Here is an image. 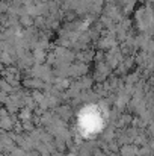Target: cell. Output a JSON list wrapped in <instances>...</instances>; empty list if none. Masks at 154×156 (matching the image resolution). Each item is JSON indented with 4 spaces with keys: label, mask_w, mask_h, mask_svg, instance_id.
<instances>
[{
    "label": "cell",
    "mask_w": 154,
    "mask_h": 156,
    "mask_svg": "<svg viewBox=\"0 0 154 156\" xmlns=\"http://www.w3.org/2000/svg\"><path fill=\"white\" fill-rule=\"evenodd\" d=\"M85 127L83 130H89V132H95V130H100L101 127V117L97 114V112H91L89 115H85L83 117L80 115V127Z\"/></svg>",
    "instance_id": "obj_1"
}]
</instances>
